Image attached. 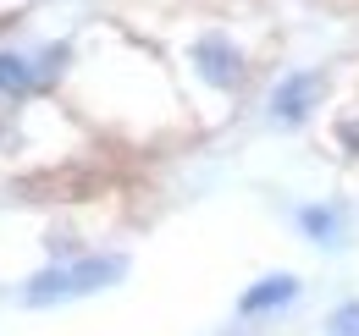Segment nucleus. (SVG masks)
<instances>
[{
  "label": "nucleus",
  "mask_w": 359,
  "mask_h": 336,
  "mask_svg": "<svg viewBox=\"0 0 359 336\" xmlns=\"http://www.w3.org/2000/svg\"><path fill=\"white\" fill-rule=\"evenodd\" d=\"M128 276V259L122 253H89V259H72V265H50L39 270L28 287H22V303L28 309H50V303H72V298H89L111 281Z\"/></svg>",
  "instance_id": "obj_1"
},
{
  "label": "nucleus",
  "mask_w": 359,
  "mask_h": 336,
  "mask_svg": "<svg viewBox=\"0 0 359 336\" xmlns=\"http://www.w3.org/2000/svg\"><path fill=\"white\" fill-rule=\"evenodd\" d=\"M188 72L210 94H238L243 78H249V55H243V44L232 39V34L205 28V34H194V44H188Z\"/></svg>",
  "instance_id": "obj_2"
},
{
  "label": "nucleus",
  "mask_w": 359,
  "mask_h": 336,
  "mask_svg": "<svg viewBox=\"0 0 359 336\" xmlns=\"http://www.w3.org/2000/svg\"><path fill=\"white\" fill-rule=\"evenodd\" d=\"M326 88H332V78L320 72V66H293V72H282L276 83H271L266 94V116L276 127H304L326 105Z\"/></svg>",
  "instance_id": "obj_3"
},
{
  "label": "nucleus",
  "mask_w": 359,
  "mask_h": 336,
  "mask_svg": "<svg viewBox=\"0 0 359 336\" xmlns=\"http://www.w3.org/2000/svg\"><path fill=\"white\" fill-rule=\"evenodd\" d=\"M293 298H299V276H293V270H276V276H260L249 293L238 298V314H249V320H255V314H276V309H287Z\"/></svg>",
  "instance_id": "obj_4"
},
{
  "label": "nucleus",
  "mask_w": 359,
  "mask_h": 336,
  "mask_svg": "<svg viewBox=\"0 0 359 336\" xmlns=\"http://www.w3.org/2000/svg\"><path fill=\"white\" fill-rule=\"evenodd\" d=\"M293 220H299V232H304L310 243H320V248L343 243V210H337V204H304Z\"/></svg>",
  "instance_id": "obj_5"
},
{
  "label": "nucleus",
  "mask_w": 359,
  "mask_h": 336,
  "mask_svg": "<svg viewBox=\"0 0 359 336\" xmlns=\"http://www.w3.org/2000/svg\"><path fill=\"white\" fill-rule=\"evenodd\" d=\"M39 83H45V78H39V61L0 50V94H6V99H22V94H34Z\"/></svg>",
  "instance_id": "obj_6"
},
{
  "label": "nucleus",
  "mask_w": 359,
  "mask_h": 336,
  "mask_svg": "<svg viewBox=\"0 0 359 336\" xmlns=\"http://www.w3.org/2000/svg\"><path fill=\"white\" fill-rule=\"evenodd\" d=\"M326 336H359V298H354V303H337V309H332Z\"/></svg>",
  "instance_id": "obj_7"
},
{
  "label": "nucleus",
  "mask_w": 359,
  "mask_h": 336,
  "mask_svg": "<svg viewBox=\"0 0 359 336\" xmlns=\"http://www.w3.org/2000/svg\"><path fill=\"white\" fill-rule=\"evenodd\" d=\"M337 149H343L348 160H359V111H354V116H343V122H337Z\"/></svg>",
  "instance_id": "obj_8"
}]
</instances>
